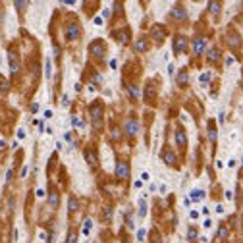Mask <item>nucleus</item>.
Here are the masks:
<instances>
[{"instance_id": "nucleus-1", "label": "nucleus", "mask_w": 243, "mask_h": 243, "mask_svg": "<svg viewBox=\"0 0 243 243\" xmlns=\"http://www.w3.org/2000/svg\"><path fill=\"white\" fill-rule=\"evenodd\" d=\"M89 52H91L93 56H97V58H102V56H104V52H106V47L102 44L100 39H97L91 47H89Z\"/></svg>"}, {"instance_id": "nucleus-2", "label": "nucleus", "mask_w": 243, "mask_h": 243, "mask_svg": "<svg viewBox=\"0 0 243 243\" xmlns=\"http://www.w3.org/2000/svg\"><path fill=\"white\" fill-rule=\"evenodd\" d=\"M79 35H81V29H79L77 23H69V25H66V37H68V41H75Z\"/></svg>"}, {"instance_id": "nucleus-3", "label": "nucleus", "mask_w": 243, "mask_h": 243, "mask_svg": "<svg viewBox=\"0 0 243 243\" xmlns=\"http://www.w3.org/2000/svg\"><path fill=\"white\" fill-rule=\"evenodd\" d=\"M126 133L129 135V137H135V135L139 133V123H137V120L127 118V120H126Z\"/></svg>"}, {"instance_id": "nucleus-4", "label": "nucleus", "mask_w": 243, "mask_h": 243, "mask_svg": "<svg viewBox=\"0 0 243 243\" xmlns=\"http://www.w3.org/2000/svg\"><path fill=\"white\" fill-rule=\"evenodd\" d=\"M116 176L120 179H127L129 178V166H127V162H118L116 164Z\"/></svg>"}, {"instance_id": "nucleus-5", "label": "nucleus", "mask_w": 243, "mask_h": 243, "mask_svg": "<svg viewBox=\"0 0 243 243\" xmlns=\"http://www.w3.org/2000/svg\"><path fill=\"white\" fill-rule=\"evenodd\" d=\"M174 50L178 52V54L187 50V39H185V37H176L174 39Z\"/></svg>"}, {"instance_id": "nucleus-6", "label": "nucleus", "mask_w": 243, "mask_h": 243, "mask_svg": "<svg viewBox=\"0 0 243 243\" xmlns=\"http://www.w3.org/2000/svg\"><path fill=\"white\" fill-rule=\"evenodd\" d=\"M162 160L168 164V166H176V154L168 149V147H164V151H162Z\"/></svg>"}, {"instance_id": "nucleus-7", "label": "nucleus", "mask_w": 243, "mask_h": 243, "mask_svg": "<svg viewBox=\"0 0 243 243\" xmlns=\"http://www.w3.org/2000/svg\"><path fill=\"white\" fill-rule=\"evenodd\" d=\"M8 60H10V69H12V73H19V60H18V54L10 50Z\"/></svg>"}, {"instance_id": "nucleus-8", "label": "nucleus", "mask_w": 243, "mask_h": 243, "mask_svg": "<svg viewBox=\"0 0 243 243\" xmlns=\"http://www.w3.org/2000/svg\"><path fill=\"white\" fill-rule=\"evenodd\" d=\"M164 37H166V31H164V27H160V25H154V27H152V39H154L156 43H162Z\"/></svg>"}, {"instance_id": "nucleus-9", "label": "nucleus", "mask_w": 243, "mask_h": 243, "mask_svg": "<svg viewBox=\"0 0 243 243\" xmlns=\"http://www.w3.org/2000/svg\"><path fill=\"white\" fill-rule=\"evenodd\" d=\"M85 160H87L91 166H97L98 164V160H97V154H95V151L93 149H87L85 151Z\"/></svg>"}, {"instance_id": "nucleus-10", "label": "nucleus", "mask_w": 243, "mask_h": 243, "mask_svg": "<svg viewBox=\"0 0 243 243\" xmlns=\"http://www.w3.org/2000/svg\"><path fill=\"white\" fill-rule=\"evenodd\" d=\"M172 18H176V19H185V18H187V12H185L182 6H176L174 10H172Z\"/></svg>"}, {"instance_id": "nucleus-11", "label": "nucleus", "mask_w": 243, "mask_h": 243, "mask_svg": "<svg viewBox=\"0 0 243 243\" xmlns=\"http://www.w3.org/2000/svg\"><path fill=\"white\" fill-rule=\"evenodd\" d=\"M176 141H178V145L182 147V149H185V145H187V137H185V133L182 129L176 131Z\"/></svg>"}, {"instance_id": "nucleus-12", "label": "nucleus", "mask_w": 243, "mask_h": 243, "mask_svg": "<svg viewBox=\"0 0 243 243\" xmlns=\"http://www.w3.org/2000/svg\"><path fill=\"white\" fill-rule=\"evenodd\" d=\"M58 203H60V193L58 191H52L50 197H48V205H50L52 208H56V207H58Z\"/></svg>"}, {"instance_id": "nucleus-13", "label": "nucleus", "mask_w": 243, "mask_h": 243, "mask_svg": "<svg viewBox=\"0 0 243 243\" xmlns=\"http://www.w3.org/2000/svg\"><path fill=\"white\" fill-rule=\"evenodd\" d=\"M133 48H135L137 52H145L147 48H149V44H147L145 39H137V41H135V44H133Z\"/></svg>"}, {"instance_id": "nucleus-14", "label": "nucleus", "mask_w": 243, "mask_h": 243, "mask_svg": "<svg viewBox=\"0 0 243 243\" xmlns=\"http://www.w3.org/2000/svg\"><path fill=\"white\" fill-rule=\"evenodd\" d=\"M203 48H205V39H195L193 41V52H195V54H201Z\"/></svg>"}, {"instance_id": "nucleus-15", "label": "nucleus", "mask_w": 243, "mask_h": 243, "mask_svg": "<svg viewBox=\"0 0 243 243\" xmlns=\"http://www.w3.org/2000/svg\"><path fill=\"white\" fill-rule=\"evenodd\" d=\"M178 85H182V87H185V83H187V73H185V69L183 72H179V75H178Z\"/></svg>"}, {"instance_id": "nucleus-16", "label": "nucleus", "mask_w": 243, "mask_h": 243, "mask_svg": "<svg viewBox=\"0 0 243 243\" xmlns=\"http://www.w3.org/2000/svg\"><path fill=\"white\" fill-rule=\"evenodd\" d=\"M79 208V203H77L75 197H69V212H75Z\"/></svg>"}, {"instance_id": "nucleus-17", "label": "nucleus", "mask_w": 243, "mask_h": 243, "mask_svg": "<svg viewBox=\"0 0 243 243\" xmlns=\"http://www.w3.org/2000/svg\"><path fill=\"white\" fill-rule=\"evenodd\" d=\"M127 93H129V97L133 98V100H135V98L139 97V89L135 87V85H131V87H127Z\"/></svg>"}, {"instance_id": "nucleus-18", "label": "nucleus", "mask_w": 243, "mask_h": 243, "mask_svg": "<svg viewBox=\"0 0 243 243\" xmlns=\"http://www.w3.org/2000/svg\"><path fill=\"white\" fill-rule=\"evenodd\" d=\"M147 214V205H145V201H139V216H145Z\"/></svg>"}, {"instance_id": "nucleus-19", "label": "nucleus", "mask_w": 243, "mask_h": 243, "mask_svg": "<svg viewBox=\"0 0 243 243\" xmlns=\"http://www.w3.org/2000/svg\"><path fill=\"white\" fill-rule=\"evenodd\" d=\"M187 237H189V241L197 239V230H195V228H189V232H187Z\"/></svg>"}, {"instance_id": "nucleus-20", "label": "nucleus", "mask_w": 243, "mask_h": 243, "mask_svg": "<svg viewBox=\"0 0 243 243\" xmlns=\"http://www.w3.org/2000/svg\"><path fill=\"white\" fill-rule=\"evenodd\" d=\"M208 8H211L212 14H216V12L220 10V4H218V2H211V4H208Z\"/></svg>"}, {"instance_id": "nucleus-21", "label": "nucleus", "mask_w": 243, "mask_h": 243, "mask_svg": "<svg viewBox=\"0 0 243 243\" xmlns=\"http://www.w3.org/2000/svg\"><path fill=\"white\" fill-rule=\"evenodd\" d=\"M77 241V232H69L68 236V243H75Z\"/></svg>"}, {"instance_id": "nucleus-22", "label": "nucleus", "mask_w": 243, "mask_h": 243, "mask_svg": "<svg viewBox=\"0 0 243 243\" xmlns=\"http://www.w3.org/2000/svg\"><path fill=\"white\" fill-rule=\"evenodd\" d=\"M191 195H193V201H199V199H203V191H193Z\"/></svg>"}, {"instance_id": "nucleus-23", "label": "nucleus", "mask_w": 243, "mask_h": 243, "mask_svg": "<svg viewBox=\"0 0 243 243\" xmlns=\"http://www.w3.org/2000/svg\"><path fill=\"white\" fill-rule=\"evenodd\" d=\"M120 137H122V135H120V131H118L116 127H112V139H114V141H118Z\"/></svg>"}, {"instance_id": "nucleus-24", "label": "nucleus", "mask_w": 243, "mask_h": 243, "mask_svg": "<svg viewBox=\"0 0 243 243\" xmlns=\"http://www.w3.org/2000/svg\"><path fill=\"white\" fill-rule=\"evenodd\" d=\"M218 236H220L222 239H226V236H228V230H226V228H220V232H218Z\"/></svg>"}, {"instance_id": "nucleus-25", "label": "nucleus", "mask_w": 243, "mask_h": 243, "mask_svg": "<svg viewBox=\"0 0 243 243\" xmlns=\"http://www.w3.org/2000/svg\"><path fill=\"white\" fill-rule=\"evenodd\" d=\"M83 232H85V233H89V232H91V220H87V222H85V230H83Z\"/></svg>"}, {"instance_id": "nucleus-26", "label": "nucleus", "mask_w": 243, "mask_h": 243, "mask_svg": "<svg viewBox=\"0 0 243 243\" xmlns=\"http://www.w3.org/2000/svg\"><path fill=\"white\" fill-rule=\"evenodd\" d=\"M218 58V50H211V60H216Z\"/></svg>"}, {"instance_id": "nucleus-27", "label": "nucleus", "mask_w": 243, "mask_h": 243, "mask_svg": "<svg viewBox=\"0 0 243 243\" xmlns=\"http://www.w3.org/2000/svg\"><path fill=\"white\" fill-rule=\"evenodd\" d=\"M47 77H50V60H47Z\"/></svg>"}, {"instance_id": "nucleus-28", "label": "nucleus", "mask_w": 243, "mask_h": 243, "mask_svg": "<svg viewBox=\"0 0 243 243\" xmlns=\"http://www.w3.org/2000/svg\"><path fill=\"white\" fill-rule=\"evenodd\" d=\"M12 176H14V172L8 170V174H6V182H12Z\"/></svg>"}]
</instances>
